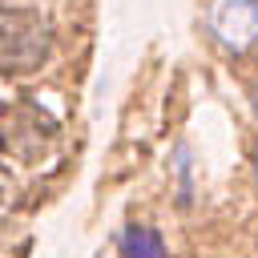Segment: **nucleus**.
I'll list each match as a JSON object with an SVG mask.
<instances>
[{
  "label": "nucleus",
  "mask_w": 258,
  "mask_h": 258,
  "mask_svg": "<svg viewBox=\"0 0 258 258\" xmlns=\"http://www.w3.org/2000/svg\"><path fill=\"white\" fill-rule=\"evenodd\" d=\"M48 52V32L44 24L24 12V8H4L0 12V69H32Z\"/></svg>",
  "instance_id": "1"
},
{
  "label": "nucleus",
  "mask_w": 258,
  "mask_h": 258,
  "mask_svg": "<svg viewBox=\"0 0 258 258\" xmlns=\"http://www.w3.org/2000/svg\"><path fill=\"white\" fill-rule=\"evenodd\" d=\"M210 32L230 52L254 48L258 44V0H218L210 8Z\"/></svg>",
  "instance_id": "2"
},
{
  "label": "nucleus",
  "mask_w": 258,
  "mask_h": 258,
  "mask_svg": "<svg viewBox=\"0 0 258 258\" xmlns=\"http://www.w3.org/2000/svg\"><path fill=\"white\" fill-rule=\"evenodd\" d=\"M121 258H165V242L149 226H125V234H121Z\"/></svg>",
  "instance_id": "3"
},
{
  "label": "nucleus",
  "mask_w": 258,
  "mask_h": 258,
  "mask_svg": "<svg viewBox=\"0 0 258 258\" xmlns=\"http://www.w3.org/2000/svg\"><path fill=\"white\" fill-rule=\"evenodd\" d=\"M254 109H258V89H254Z\"/></svg>",
  "instance_id": "4"
},
{
  "label": "nucleus",
  "mask_w": 258,
  "mask_h": 258,
  "mask_svg": "<svg viewBox=\"0 0 258 258\" xmlns=\"http://www.w3.org/2000/svg\"><path fill=\"white\" fill-rule=\"evenodd\" d=\"M254 173H258V161H254Z\"/></svg>",
  "instance_id": "5"
}]
</instances>
